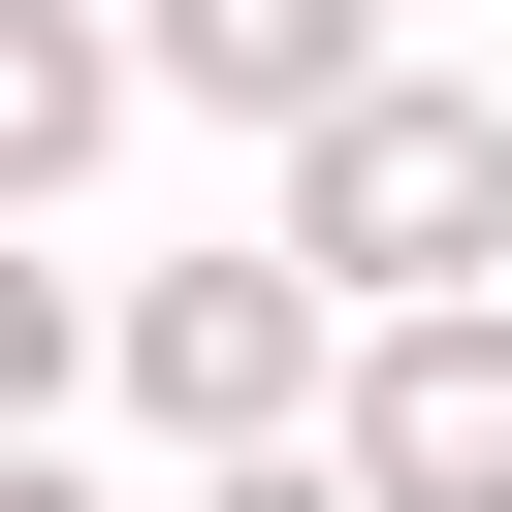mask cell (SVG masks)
<instances>
[{
    "instance_id": "3",
    "label": "cell",
    "mask_w": 512,
    "mask_h": 512,
    "mask_svg": "<svg viewBox=\"0 0 512 512\" xmlns=\"http://www.w3.org/2000/svg\"><path fill=\"white\" fill-rule=\"evenodd\" d=\"M384 512H512V288H448V320H352V416H320Z\"/></svg>"
},
{
    "instance_id": "7",
    "label": "cell",
    "mask_w": 512,
    "mask_h": 512,
    "mask_svg": "<svg viewBox=\"0 0 512 512\" xmlns=\"http://www.w3.org/2000/svg\"><path fill=\"white\" fill-rule=\"evenodd\" d=\"M160 512H384L352 448H224V480H160Z\"/></svg>"
},
{
    "instance_id": "5",
    "label": "cell",
    "mask_w": 512,
    "mask_h": 512,
    "mask_svg": "<svg viewBox=\"0 0 512 512\" xmlns=\"http://www.w3.org/2000/svg\"><path fill=\"white\" fill-rule=\"evenodd\" d=\"M128 128H160V96H128V0H0V224H64Z\"/></svg>"
},
{
    "instance_id": "1",
    "label": "cell",
    "mask_w": 512,
    "mask_h": 512,
    "mask_svg": "<svg viewBox=\"0 0 512 512\" xmlns=\"http://www.w3.org/2000/svg\"><path fill=\"white\" fill-rule=\"evenodd\" d=\"M256 224H288L352 320H448V288H512V96H480V64H384L352 128L256 160Z\"/></svg>"
},
{
    "instance_id": "6",
    "label": "cell",
    "mask_w": 512,
    "mask_h": 512,
    "mask_svg": "<svg viewBox=\"0 0 512 512\" xmlns=\"http://www.w3.org/2000/svg\"><path fill=\"white\" fill-rule=\"evenodd\" d=\"M64 384H96V256L0 224V448H64Z\"/></svg>"
},
{
    "instance_id": "8",
    "label": "cell",
    "mask_w": 512,
    "mask_h": 512,
    "mask_svg": "<svg viewBox=\"0 0 512 512\" xmlns=\"http://www.w3.org/2000/svg\"><path fill=\"white\" fill-rule=\"evenodd\" d=\"M0 512H128V480H64V448H0Z\"/></svg>"
},
{
    "instance_id": "2",
    "label": "cell",
    "mask_w": 512,
    "mask_h": 512,
    "mask_svg": "<svg viewBox=\"0 0 512 512\" xmlns=\"http://www.w3.org/2000/svg\"><path fill=\"white\" fill-rule=\"evenodd\" d=\"M96 384L160 416V480H224V448H320V416H352V288H320L288 224H224V256H128V288H96Z\"/></svg>"
},
{
    "instance_id": "4",
    "label": "cell",
    "mask_w": 512,
    "mask_h": 512,
    "mask_svg": "<svg viewBox=\"0 0 512 512\" xmlns=\"http://www.w3.org/2000/svg\"><path fill=\"white\" fill-rule=\"evenodd\" d=\"M384 64H416L384 0H128V96H192V128H256V160H288V128H352Z\"/></svg>"
}]
</instances>
